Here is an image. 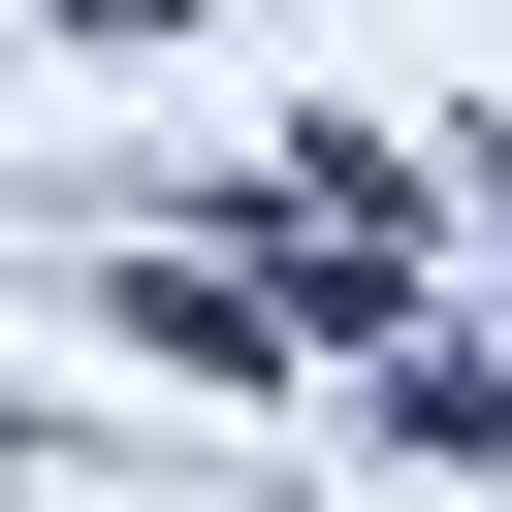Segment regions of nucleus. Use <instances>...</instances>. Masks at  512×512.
<instances>
[{"mask_svg": "<svg viewBox=\"0 0 512 512\" xmlns=\"http://www.w3.org/2000/svg\"><path fill=\"white\" fill-rule=\"evenodd\" d=\"M64 32H192V0H64Z\"/></svg>", "mask_w": 512, "mask_h": 512, "instance_id": "1", "label": "nucleus"}]
</instances>
